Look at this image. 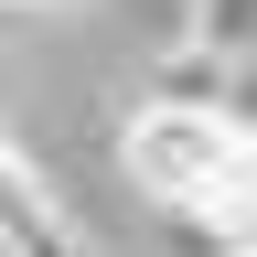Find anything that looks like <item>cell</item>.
<instances>
[{
    "label": "cell",
    "mask_w": 257,
    "mask_h": 257,
    "mask_svg": "<svg viewBox=\"0 0 257 257\" xmlns=\"http://www.w3.org/2000/svg\"><path fill=\"white\" fill-rule=\"evenodd\" d=\"M0 225H11V257H86L75 225H64V204L43 193V172H32V150L11 140L0 150Z\"/></svg>",
    "instance_id": "7a4b0ae2"
},
{
    "label": "cell",
    "mask_w": 257,
    "mask_h": 257,
    "mask_svg": "<svg viewBox=\"0 0 257 257\" xmlns=\"http://www.w3.org/2000/svg\"><path fill=\"white\" fill-rule=\"evenodd\" d=\"M22 11H32V0H22Z\"/></svg>",
    "instance_id": "277c9868"
},
{
    "label": "cell",
    "mask_w": 257,
    "mask_h": 257,
    "mask_svg": "<svg viewBox=\"0 0 257 257\" xmlns=\"http://www.w3.org/2000/svg\"><path fill=\"white\" fill-rule=\"evenodd\" d=\"M236 257H257V246H236Z\"/></svg>",
    "instance_id": "3957f363"
},
{
    "label": "cell",
    "mask_w": 257,
    "mask_h": 257,
    "mask_svg": "<svg viewBox=\"0 0 257 257\" xmlns=\"http://www.w3.org/2000/svg\"><path fill=\"white\" fill-rule=\"evenodd\" d=\"M257 140V128L225 107L214 86H161V96H140V107H128V128H118V161H128V182L150 193V204H193V193H204L225 161H236Z\"/></svg>",
    "instance_id": "6da1fadb"
}]
</instances>
